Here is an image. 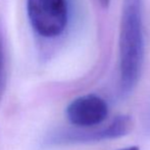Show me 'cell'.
<instances>
[{
	"instance_id": "obj_1",
	"label": "cell",
	"mask_w": 150,
	"mask_h": 150,
	"mask_svg": "<svg viewBox=\"0 0 150 150\" xmlns=\"http://www.w3.org/2000/svg\"><path fill=\"white\" fill-rule=\"evenodd\" d=\"M142 0H122L119 37L120 94L127 97L139 83L144 63Z\"/></svg>"
},
{
	"instance_id": "obj_2",
	"label": "cell",
	"mask_w": 150,
	"mask_h": 150,
	"mask_svg": "<svg viewBox=\"0 0 150 150\" xmlns=\"http://www.w3.org/2000/svg\"><path fill=\"white\" fill-rule=\"evenodd\" d=\"M32 28L45 38L61 35L67 24V0H27Z\"/></svg>"
},
{
	"instance_id": "obj_3",
	"label": "cell",
	"mask_w": 150,
	"mask_h": 150,
	"mask_svg": "<svg viewBox=\"0 0 150 150\" xmlns=\"http://www.w3.org/2000/svg\"><path fill=\"white\" fill-rule=\"evenodd\" d=\"M133 130V120L130 115H117L104 126L93 128L67 129L55 134L52 142L55 143H93L120 138Z\"/></svg>"
},
{
	"instance_id": "obj_4",
	"label": "cell",
	"mask_w": 150,
	"mask_h": 150,
	"mask_svg": "<svg viewBox=\"0 0 150 150\" xmlns=\"http://www.w3.org/2000/svg\"><path fill=\"white\" fill-rule=\"evenodd\" d=\"M106 101L95 94H87L74 99L67 107L65 115L75 128H93L100 126L108 117Z\"/></svg>"
},
{
	"instance_id": "obj_5",
	"label": "cell",
	"mask_w": 150,
	"mask_h": 150,
	"mask_svg": "<svg viewBox=\"0 0 150 150\" xmlns=\"http://www.w3.org/2000/svg\"><path fill=\"white\" fill-rule=\"evenodd\" d=\"M143 130H144L145 134L150 136V105L147 108L144 120H143Z\"/></svg>"
},
{
	"instance_id": "obj_6",
	"label": "cell",
	"mask_w": 150,
	"mask_h": 150,
	"mask_svg": "<svg viewBox=\"0 0 150 150\" xmlns=\"http://www.w3.org/2000/svg\"><path fill=\"white\" fill-rule=\"evenodd\" d=\"M5 69H4V63H3V58H2V54L0 51V78L1 77H5Z\"/></svg>"
},
{
	"instance_id": "obj_7",
	"label": "cell",
	"mask_w": 150,
	"mask_h": 150,
	"mask_svg": "<svg viewBox=\"0 0 150 150\" xmlns=\"http://www.w3.org/2000/svg\"><path fill=\"white\" fill-rule=\"evenodd\" d=\"M111 0H99V2H100L101 6H103V7H108L109 3H110Z\"/></svg>"
},
{
	"instance_id": "obj_8",
	"label": "cell",
	"mask_w": 150,
	"mask_h": 150,
	"mask_svg": "<svg viewBox=\"0 0 150 150\" xmlns=\"http://www.w3.org/2000/svg\"><path fill=\"white\" fill-rule=\"evenodd\" d=\"M119 150H140V148H139L138 146H129V147H126V148H122Z\"/></svg>"
}]
</instances>
